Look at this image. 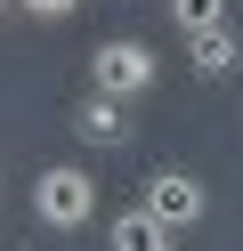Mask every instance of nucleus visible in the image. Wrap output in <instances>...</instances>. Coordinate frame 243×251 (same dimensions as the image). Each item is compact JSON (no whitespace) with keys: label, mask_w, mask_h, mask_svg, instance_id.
Listing matches in <instances>:
<instances>
[{"label":"nucleus","mask_w":243,"mask_h":251,"mask_svg":"<svg viewBox=\"0 0 243 251\" xmlns=\"http://www.w3.org/2000/svg\"><path fill=\"white\" fill-rule=\"evenodd\" d=\"M32 219H41V227H89L97 219V178L89 170H73V162H57V170H41V178H32Z\"/></svg>","instance_id":"f257e3e1"},{"label":"nucleus","mask_w":243,"mask_h":251,"mask_svg":"<svg viewBox=\"0 0 243 251\" xmlns=\"http://www.w3.org/2000/svg\"><path fill=\"white\" fill-rule=\"evenodd\" d=\"M154 49L146 41H97V57H89V81H97V98H146L154 89Z\"/></svg>","instance_id":"f03ea898"},{"label":"nucleus","mask_w":243,"mask_h":251,"mask_svg":"<svg viewBox=\"0 0 243 251\" xmlns=\"http://www.w3.org/2000/svg\"><path fill=\"white\" fill-rule=\"evenodd\" d=\"M146 211H154L162 227H194V219H203V186H194L187 170H154V178H146Z\"/></svg>","instance_id":"7ed1b4c3"},{"label":"nucleus","mask_w":243,"mask_h":251,"mask_svg":"<svg viewBox=\"0 0 243 251\" xmlns=\"http://www.w3.org/2000/svg\"><path fill=\"white\" fill-rule=\"evenodd\" d=\"M73 138H81V146H97V154H106V146H130L138 130H130L122 98H81V114H73Z\"/></svg>","instance_id":"20e7f679"},{"label":"nucleus","mask_w":243,"mask_h":251,"mask_svg":"<svg viewBox=\"0 0 243 251\" xmlns=\"http://www.w3.org/2000/svg\"><path fill=\"white\" fill-rule=\"evenodd\" d=\"M187 65L203 73V81H227V73L243 65V41H235V25H211V33H187Z\"/></svg>","instance_id":"39448f33"},{"label":"nucleus","mask_w":243,"mask_h":251,"mask_svg":"<svg viewBox=\"0 0 243 251\" xmlns=\"http://www.w3.org/2000/svg\"><path fill=\"white\" fill-rule=\"evenodd\" d=\"M113 251H170V227H162L146 202H130V211L113 219Z\"/></svg>","instance_id":"423d86ee"},{"label":"nucleus","mask_w":243,"mask_h":251,"mask_svg":"<svg viewBox=\"0 0 243 251\" xmlns=\"http://www.w3.org/2000/svg\"><path fill=\"white\" fill-rule=\"evenodd\" d=\"M178 33H211V25H227V0H170Z\"/></svg>","instance_id":"0eeeda50"},{"label":"nucleus","mask_w":243,"mask_h":251,"mask_svg":"<svg viewBox=\"0 0 243 251\" xmlns=\"http://www.w3.org/2000/svg\"><path fill=\"white\" fill-rule=\"evenodd\" d=\"M16 8H25V17H41V25H65L81 0H16Z\"/></svg>","instance_id":"6e6552de"},{"label":"nucleus","mask_w":243,"mask_h":251,"mask_svg":"<svg viewBox=\"0 0 243 251\" xmlns=\"http://www.w3.org/2000/svg\"><path fill=\"white\" fill-rule=\"evenodd\" d=\"M8 8H16V0H0V17H8Z\"/></svg>","instance_id":"1a4fd4ad"}]
</instances>
